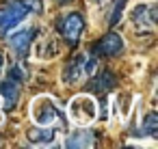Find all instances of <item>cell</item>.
Masks as SVG:
<instances>
[{
	"label": "cell",
	"instance_id": "cell-5",
	"mask_svg": "<svg viewBox=\"0 0 158 149\" xmlns=\"http://www.w3.org/2000/svg\"><path fill=\"white\" fill-rule=\"evenodd\" d=\"M82 30H85V18H82L80 13H67V15L61 20V24H59V33H61L72 46L78 43Z\"/></svg>",
	"mask_w": 158,
	"mask_h": 149
},
{
	"label": "cell",
	"instance_id": "cell-10",
	"mask_svg": "<svg viewBox=\"0 0 158 149\" xmlns=\"http://www.w3.org/2000/svg\"><path fill=\"white\" fill-rule=\"evenodd\" d=\"M121 50H123V39L119 35H115V33L102 37V41L95 46V52L98 54H104V56H117Z\"/></svg>",
	"mask_w": 158,
	"mask_h": 149
},
{
	"label": "cell",
	"instance_id": "cell-21",
	"mask_svg": "<svg viewBox=\"0 0 158 149\" xmlns=\"http://www.w3.org/2000/svg\"><path fill=\"white\" fill-rule=\"evenodd\" d=\"M0 106H2V97H0Z\"/></svg>",
	"mask_w": 158,
	"mask_h": 149
},
{
	"label": "cell",
	"instance_id": "cell-18",
	"mask_svg": "<svg viewBox=\"0 0 158 149\" xmlns=\"http://www.w3.org/2000/svg\"><path fill=\"white\" fill-rule=\"evenodd\" d=\"M54 2H59V5H67L69 0H54Z\"/></svg>",
	"mask_w": 158,
	"mask_h": 149
},
{
	"label": "cell",
	"instance_id": "cell-7",
	"mask_svg": "<svg viewBox=\"0 0 158 149\" xmlns=\"http://www.w3.org/2000/svg\"><path fill=\"white\" fill-rule=\"evenodd\" d=\"M130 20H132L134 26H141V28H145V30H152L154 24H156V9L149 7V5H145V2H141V5H136V7H132Z\"/></svg>",
	"mask_w": 158,
	"mask_h": 149
},
{
	"label": "cell",
	"instance_id": "cell-3",
	"mask_svg": "<svg viewBox=\"0 0 158 149\" xmlns=\"http://www.w3.org/2000/svg\"><path fill=\"white\" fill-rule=\"evenodd\" d=\"M69 119L76 125H82V127L93 123L98 119V104H95V99L89 97V95H76L69 102Z\"/></svg>",
	"mask_w": 158,
	"mask_h": 149
},
{
	"label": "cell",
	"instance_id": "cell-8",
	"mask_svg": "<svg viewBox=\"0 0 158 149\" xmlns=\"http://www.w3.org/2000/svg\"><path fill=\"white\" fill-rule=\"evenodd\" d=\"M26 138L31 140V145H39V147H52L56 143V132L50 125H37L31 127L26 132Z\"/></svg>",
	"mask_w": 158,
	"mask_h": 149
},
{
	"label": "cell",
	"instance_id": "cell-9",
	"mask_svg": "<svg viewBox=\"0 0 158 149\" xmlns=\"http://www.w3.org/2000/svg\"><path fill=\"white\" fill-rule=\"evenodd\" d=\"M63 145H65V147H72V149L93 147V145H95V134H93L91 130H85V127L80 125V130H74L72 134H67V138H65Z\"/></svg>",
	"mask_w": 158,
	"mask_h": 149
},
{
	"label": "cell",
	"instance_id": "cell-15",
	"mask_svg": "<svg viewBox=\"0 0 158 149\" xmlns=\"http://www.w3.org/2000/svg\"><path fill=\"white\" fill-rule=\"evenodd\" d=\"M123 2H126V0H115V11H113V15H110V24L115 26L117 22H119V18H121V9H123Z\"/></svg>",
	"mask_w": 158,
	"mask_h": 149
},
{
	"label": "cell",
	"instance_id": "cell-11",
	"mask_svg": "<svg viewBox=\"0 0 158 149\" xmlns=\"http://www.w3.org/2000/svg\"><path fill=\"white\" fill-rule=\"evenodd\" d=\"M56 52H59V46L52 37H41L35 43V58H39V61H50V58L56 56Z\"/></svg>",
	"mask_w": 158,
	"mask_h": 149
},
{
	"label": "cell",
	"instance_id": "cell-17",
	"mask_svg": "<svg viewBox=\"0 0 158 149\" xmlns=\"http://www.w3.org/2000/svg\"><path fill=\"white\" fill-rule=\"evenodd\" d=\"M2 69H5V56L0 54V74H2Z\"/></svg>",
	"mask_w": 158,
	"mask_h": 149
},
{
	"label": "cell",
	"instance_id": "cell-13",
	"mask_svg": "<svg viewBox=\"0 0 158 149\" xmlns=\"http://www.w3.org/2000/svg\"><path fill=\"white\" fill-rule=\"evenodd\" d=\"M0 97H5V106L7 108H13L18 97H20V84L15 80H5V82H0Z\"/></svg>",
	"mask_w": 158,
	"mask_h": 149
},
{
	"label": "cell",
	"instance_id": "cell-14",
	"mask_svg": "<svg viewBox=\"0 0 158 149\" xmlns=\"http://www.w3.org/2000/svg\"><path fill=\"white\" fill-rule=\"evenodd\" d=\"M156 132H158V115L156 112H147L145 121H143V134L156 136Z\"/></svg>",
	"mask_w": 158,
	"mask_h": 149
},
{
	"label": "cell",
	"instance_id": "cell-20",
	"mask_svg": "<svg viewBox=\"0 0 158 149\" xmlns=\"http://www.w3.org/2000/svg\"><path fill=\"white\" fill-rule=\"evenodd\" d=\"M93 2H98V5H100V2H102V0H93Z\"/></svg>",
	"mask_w": 158,
	"mask_h": 149
},
{
	"label": "cell",
	"instance_id": "cell-19",
	"mask_svg": "<svg viewBox=\"0 0 158 149\" xmlns=\"http://www.w3.org/2000/svg\"><path fill=\"white\" fill-rule=\"evenodd\" d=\"M2 123H5V115H2V112H0V125H2Z\"/></svg>",
	"mask_w": 158,
	"mask_h": 149
},
{
	"label": "cell",
	"instance_id": "cell-2",
	"mask_svg": "<svg viewBox=\"0 0 158 149\" xmlns=\"http://www.w3.org/2000/svg\"><path fill=\"white\" fill-rule=\"evenodd\" d=\"M31 117L37 125H50V127H65V115L59 108V104L50 95H39L31 104Z\"/></svg>",
	"mask_w": 158,
	"mask_h": 149
},
{
	"label": "cell",
	"instance_id": "cell-12",
	"mask_svg": "<svg viewBox=\"0 0 158 149\" xmlns=\"http://www.w3.org/2000/svg\"><path fill=\"white\" fill-rule=\"evenodd\" d=\"M89 78H91V80H89V89L95 91V93H104V91H108V89L115 87V76H113L110 71H100L98 76L93 74V76H89Z\"/></svg>",
	"mask_w": 158,
	"mask_h": 149
},
{
	"label": "cell",
	"instance_id": "cell-1",
	"mask_svg": "<svg viewBox=\"0 0 158 149\" xmlns=\"http://www.w3.org/2000/svg\"><path fill=\"white\" fill-rule=\"evenodd\" d=\"M33 11H37V13L41 11L39 0H11L7 7L0 9V35L20 26Z\"/></svg>",
	"mask_w": 158,
	"mask_h": 149
},
{
	"label": "cell",
	"instance_id": "cell-6",
	"mask_svg": "<svg viewBox=\"0 0 158 149\" xmlns=\"http://www.w3.org/2000/svg\"><path fill=\"white\" fill-rule=\"evenodd\" d=\"M35 33H37V30H35L33 26H24V28L11 33V35L7 37L9 48H11L18 56H26L28 50H31V46H33V41H35Z\"/></svg>",
	"mask_w": 158,
	"mask_h": 149
},
{
	"label": "cell",
	"instance_id": "cell-4",
	"mask_svg": "<svg viewBox=\"0 0 158 149\" xmlns=\"http://www.w3.org/2000/svg\"><path fill=\"white\" fill-rule=\"evenodd\" d=\"M95 69H98V61H95L93 56H89V54L76 56L72 63L65 65V69H63V82H65V84H74V82H78L80 78L93 76Z\"/></svg>",
	"mask_w": 158,
	"mask_h": 149
},
{
	"label": "cell",
	"instance_id": "cell-16",
	"mask_svg": "<svg viewBox=\"0 0 158 149\" xmlns=\"http://www.w3.org/2000/svg\"><path fill=\"white\" fill-rule=\"evenodd\" d=\"M18 78H20V80H26V78H28V74L24 71V67L13 65V67H11V80H18Z\"/></svg>",
	"mask_w": 158,
	"mask_h": 149
}]
</instances>
